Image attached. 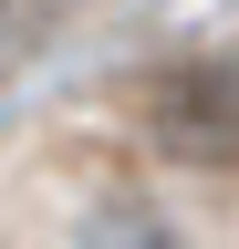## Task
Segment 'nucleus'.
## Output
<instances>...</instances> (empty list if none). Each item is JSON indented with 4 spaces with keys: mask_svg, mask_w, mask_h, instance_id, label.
I'll return each instance as SVG.
<instances>
[{
    "mask_svg": "<svg viewBox=\"0 0 239 249\" xmlns=\"http://www.w3.org/2000/svg\"><path fill=\"white\" fill-rule=\"evenodd\" d=\"M63 11H73V0H0V73H21V62L63 31Z\"/></svg>",
    "mask_w": 239,
    "mask_h": 249,
    "instance_id": "2",
    "label": "nucleus"
},
{
    "mask_svg": "<svg viewBox=\"0 0 239 249\" xmlns=\"http://www.w3.org/2000/svg\"><path fill=\"white\" fill-rule=\"evenodd\" d=\"M146 145L177 166H239V52L166 62L146 83Z\"/></svg>",
    "mask_w": 239,
    "mask_h": 249,
    "instance_id": "1",
    "label": "nucleus"
}]
</instances>
